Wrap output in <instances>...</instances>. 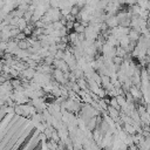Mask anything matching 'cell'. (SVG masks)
Returning a JSON list of instances; mask_svg holds the SVG:
<instances>
[{
	"label": "cell",
	"mask_w": 150,
	"mask_h": 150,
	"mask_svg": "<svg viewBox=\"0 0 150 150\" xmlns=\"http://www.w3.org/2000/svg\"><path fill=\"white\" fill-rule=\"evenodd\" d=\"M1 41H3V40H1V39H0V44H1Z\"/></svg>",
	"instance_id": "cell-1"
}]
</instances>
